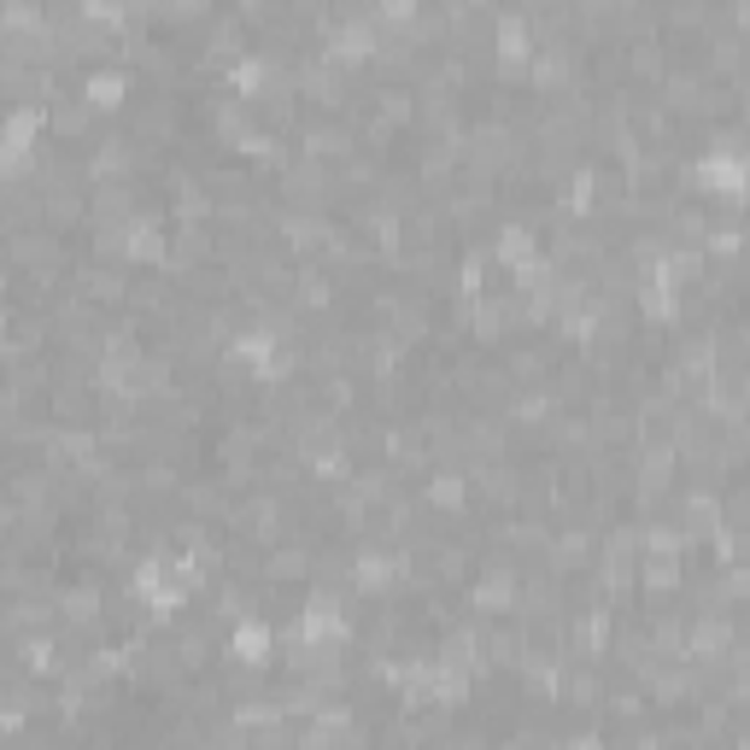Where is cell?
<instances>
[{
  "label": "cell",
  "instance_id": "cell-3",
  "mask_svg": "<svg viewBox=\"0 0 750 750\" xmlns=\"http://www.w3.org/2000/svg\"><path fill=\"white\" fill-rule=\"evenodd\" d=\"M65 616H71V622H89L94 616V610H100V592H89V587H77V592H65Z\"/></svg>",
  "mask_w": 750,
  "mask_h": 750
},
{
  "label": "cell",
  "instance_id": "cell-1",
  "mask_svg": "<svg viewBox=\"0 0 750 750\" xmlns=\"http://www.w3.org/2000/svg\"><path fill=\"white\" fill-rule=\"evenodd\" d=\"M124 89H129L124 65H89V77H82V100H89V106H117Z\"/></svg>",
  "mask_w": 750,
  "mask_h": 750
},
{
  "label": "cell",
  "instance_id": "cell-2",
  "mask_svg": "<svg viewBox=\"0 0 750 750\" xmlns=\"http://www.w3.org/2000/svg\"><path fill=\"white\" fill-rule=\"evenodd\" d=\"M89 117H94V106L82 94H54L47 100V129H59V135H77Z\"/></svg>",
  "mask_w": 750,
  "mask_h": 750
}]
</instances>
